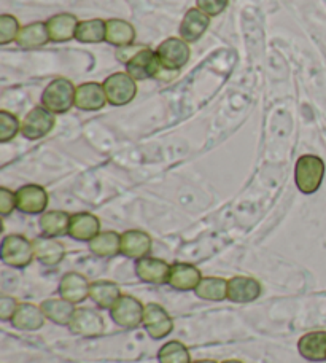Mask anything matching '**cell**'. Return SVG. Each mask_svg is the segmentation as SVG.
Masks as SVG:
<instances>
[{
	"mask_svg": "<svg viewBox=\"0 0 326 363\" xmlns=\"http://www.w3.org/2000/svg\"><path fill=\"white\" fill-rule=\"evenodd\" d=\"M325 177V163L315 155H303L298 160L295 180L298 190L304 194H312L320 188Z\"/></svg>",
	"mask_w": 326,
	"mask_h": 363,
	"instance_id": "obj_1",
	"label": "cell"
},
{
	"mask_svg": "<svg viewBox=\"0 0 326 363\" xmlns=\"http://www.w3.org/2000/svg\"><path fill=\"white\" fill-rule=\"evenodd\" d=\"M75 94L74 83L67 79H56L45 88L42 104L51 113H67L75 106Z\"/></svg>",
	"mask_w": 326,
	"mask_h": 363,
	"instance_id": "obj_2",
	"label": "cell"
},
{
	"mask_svg": "<svg viewBox=\"0 0 326 363\" xmlns=\"http://www.w3.org/2000/svg\"><path fill=\"white\" fill-rule=\"evenodd\" d=\"M156 55L159 57L162 69L169 70V72H175V70H180L186 66V62L190 61L191 50L184 38L171 37L159 45Z\"/></svg>",
	"mask_w": 326,
	"mask_h": 363,
	"instance_id": "obj_3",
	"label": "cell"
},
{
	"mask_svg": "<svg viewBox=\"0 0 326 363\" xmlns=\"http://www.w3.org/2000/svg\"><path fill=\"white\" fill-rule=\"evenodd\" d=\"M35 257L34 244L21 235H10L2 242V260L13 268H24Z\"/></svg>",
	"mask_w": 326,
	"mask_h": 363,
	"instance_id": "obj_4",
	"label": "cell"
},
{
	"mask_svg": "<svg viewBox=\"0 0 326 363\" xmlns=\"http://www.w3.org/2000/svg\"><path fill=\"white\" fill-rule=\"evenodd\" d=\"M112 319L123 328H137L143 323V314H145V306L130 295H121L115 306L110 309Z\"/></svg>",
	"mask_w": 326,
	"mask_h": 363,
	"instance_id": "obj_5",
	"label": "cell"
},
{
	"mask_svg": "<svg viewBox=\"0 0 326 363\" xmlns=\"http://www.w3.org/2000/svg\"><path fill=\"white\" fill-rule=\"evenodd\" d=\"M103 89H106L107 101L116 107L126 106L137 94L135 80L128 72H116L110 75L103 82Z\"/></svg>",
	"mask_w": 326,
	"mask_h": 363,
	"instance_id": "obj_6",
	"label": "cell"
},
{
	"mask_svg": "<svg viewBox=\"0 0 326 363\" xmlns=\"http://www.w3.org/2000/svg\"><path fill=\"white\" fill-rule=\"evenodd\" d=\"M55 113H51L45 107H35L23 120L21 134L29 140L42 139L48 133H51V129L55 128Z\"/></svg>",
	"mask_w": 326,
	"mask_h": 363,
	"instance_id": "obj_7",
	"label": "cell"
},
{
	"mask_svg": "<svg viewBox=\"0 0 326 363\" xmlns=\"http://www.w3.org/2000/svg\"><path fill=\"white\" fill-rule=\"evenodd\" d=\"M143 327L153 340H162L172 333L174 322L167 311L158 303H148L145 304V314H143Z\"/></svg>",
	"mask_w": 326,
	"mask_h": 363,
	"instance_id": "obj_8",
	"label": "cell"
},
{
	"mask_svg": "<svg viewBox=\"0 0 326 363\" xmlns=\"http://www.w3.org/2000/svg\"><path fill=\"white\" fill-rule=\"evenodd\" d=\"M70 332L83 338H96L103 332V319L99 313L89 308L75 309V314L69 323Z\"/></svg>",
	"mask_w": 326,
	"mask_h": 363,
	"instance_id": "obj_9",
	"label": "cell"
},
{
	"mask_svg": "<svg viewBox=\"0 0 326 363\" xmlns=\"http://www.w3.org/2000/svg\"><path fill=\"white\" fill-rule=\"evenodd\" d=\"M161 62L158 55L154 53L153 50L143 48L135 56L130 57L126 64L128 74L133 77L134 80H147L152 79V77L158 75L161 70Z\"/></svg>",
	"mask_w": 326,
	"mask_h": 363,
	"instance_id": "obj_10",
	"label": "cell"
},
{
	"mask_svg": "<svg viewBox=\"0 0 326 363\" xmlns=\"http://www.w3.org/2000/svg\"><path fill=\"white\" fill-rule=\"evenodd\" d=\"M16 209L23 213H42L48 206V193L40 185H24L15 193Z\"/></svg>",
	"mask_w": 326,
	"mask_h": 363,
	"instance_id": "obj_11",
	"label": "cell"
},
{
	"mask_svg": "<svg viewBox=\"0 0 326 363\" xmlns=\"http://www.w3.org/2000/svg\"><path fill=\"white\" fill-rule=\"evenodd\" d=\"M261 295V284L253 277L236 276L227 281V300L232 303H252Z\"/></svg>",
	"mask_w": 326,
	"mask_h": 363,
	"instance_id": "obj_12",
	"label": "cell"
},
{
	"mask_svg": "<svg viewBox=\"0 0 326 363\" xmlns=\"http://www.w3.org/2000/svg\"><path fill=\"white\" fill-rule=\"evenodd\" d=\"M135 272L140 281L162 285L169 281V272H171V264H167L164 260L159 258H140L135 263Z\"/></svg>",
	"mask_w": 326,
	"mask_h": 363,
	"instance_id": "obj_13",
	"label": "cell"
},
{
	"mask_svg": "<svg viewBox=\"0 0 326 363\" xmlns=\"http://www.w3.org/2000/svg\"><path fill=\"white\" fill-rule=\"evenodd\" d=\"M152 250V238L140 230H129L121 235V255L133 260L145 258Z\"/></svg>",
	"mask_w": 326,
	"mask_h": 363,
	"instance_id": "obj_14",
	"label": "cell"
},
{
	"mask_svg": "<svg viewBox=\"0 0 326 363\" xmlns=\"http://www.w3.org/2000/svg\"><path fill=\"white\" fill-rule=\"evenodd\" d=\"M91 284L80 272H67L60 282V295L70 303H82L89 296Z\"/></svg>",
	"mask_w": 326,
	"mask_h": 363,
	"instance_id": "obj_15",
	"label": "cell"
},
{
	"mask_svg": "<svg viewBox=\"0 0 326 363\" xmlns=\"http://www.w3.org/2000/svg\"><path fill=\"white\" fill-rule=\"evenodd\" d=\"M107 94L103 85L99 83H84V85L77 88L75 94V107L86 112H96L106 106Z\"/></svg>",
	"mask_w": 326,
	"mask_h": 363,
	"instance_id": "obj_16",
	"label": "cell"
},
{
	"mask_svg": "<svg viewBox=\"0 0 326 363\" xmlns=\"http://www.w3.org/2000/svg\"><path fill=\"white\" fill-rule=\"evenodd\" d=\"M202 281L201 271L188 263H174L171 264V272H169L167 284L172 289L180 291L196 290L199 282Z\"/></svg>",
	"mask_w": 326,
	"mask_h": 363,
	"instance_id": "obj_17",
	"label": "cell"
},
{
	"mask_svg": "<svg viewBox=\"0 0 326 363\" xmlns=\"http://www.w3.org/2000/svg\"><path fill=\"white\" fill-rule=\"evenodd\" d=\"M101 222L99 218L93 213L80 212L70 217V226H69V236H72L77 241L89 242L99 235Z\"/></svg>",
	"mask_w": 326,
	"mask_h": 363,
	"instance_id": "obj_18",
	"label": "cell"
},
{
	"mask_svg": "<svg viewBox=\"0 0 326 363\" xmlns=\"http://www.w3.org/2000/svg\"><path fill=\"white\" fill-rule=\"evenodd\" d=\"M208 24H210V19L204 11H201L199 9L188 10L180 26V37L188 43L198 42L206 34Z\"/></svg>",
	"mask_w": 326,
	"mask_h": 363,
	"instance_id": "obj_19",
	"label": "cell"
},
{
	"mask_svg": "<svg viewBox=\"0 0 326 363\" xmlns=\"http://www.w3.org/2000/svg\"><path fill=\"white\" fill-rule=\"evenodd\" d=\"M45 314L42 309L32 303H19L15 315H13L11 323L13 327L18 330H24V332H35L40 330L45 323Z\"/></svg>",
	"mask_w": 326,
	"mask_h": 363,
	"instance_id": "obj_20",
	"label": "cell"
},
{
	"mask_svg": "<svg viewBox=\"0 0 326 363\" xmlns=\"http://www.w3.org/2000/svg\"><path fill=\"white\" fill-rule=\"evenodd\" d=\"M34 244V252H35V258L40 263L47 264V267H56L62 262V258L65 257V249L64 245L56 241L55 238H48V236H40L32 241Z\"/></svg>",
	"mask_w": 326,
	"mask_h": 363,
	"instance_id": "obj_21",
	"label": "cell"
},
{
	"mask_svg": "<svg viewBox=\"0 0 326 363\" xmlns=\"http://www.w3.org/2000/svg\"><path fill=\"white\" fill-rule=\"evenodd\" d=\"M298 351L309 362L326 360V332H310L298 341Z\"/></svg>",
	"mask_w": 326,
	"mask_h": 363,
	"instance_id": "obj_22",
	"label": "cell"
},
{
	"mask_svg": "<svg viewBox=\"0 0 326 363\" xmlns=\"http://www.w3.org/2000/svg\"><path fill=\"white\" fill-rule=\"evenodd\" d=\"M77 16L70 13H61L48 19L47 28L50 32V38L53 42H67L70 38H75L77 28H78Z\"/></svg>",
	"mask_w": 326,
	"mask_h": 363,
	"instance_id": "obj_23",
	"label": "cell"
},
{
	"mask_svg": "<svg viewBox=\"0 0 326 363\" xmlns=\"http://www.w3.org/2000/svg\"><path fill=\"white\" fill-rule=\"evenodd\" d=\"M40 309L48 320L62 327H69L72 317L75 314L74 303L64 300V298H50V300H45L40 304Z\"/></svg>",
	"mask_w": 326,
	"mask_h": 363,
	"instance_id": "obj_24",
	"label": "cell"
},
{
	"mask_svg": "<svg viewBox=\"0 0 326 363\" xmlns=\"http://www.w3.org/2000/svg\"><path fill=\"white\" fill-rule=\"evenodd\" d=\"M50 40L51 38L47 24L32 23L24 26V28L19 30L16 43L24 50H35L43 47V45H47Z\"/></svg>",
	"mask_w": 326,
	"mask_h": 363,
	"instance_id": "obj_25",
	"label": "cell"
},
{
	"mask_svg": "<svg viewBox=\"0 0 326 363\" xmlns=\"http://www.w3.org/2000/svg\"><path fill=\"white\" fill-rule=\"evenodd\" d=\"M89 250L101 258H112L121 254V236L115 231H102L89 241Z\"/></svg>",
	"mask_w": 326,
	"mask_h": 363,
	"instance_id": "obj_26",
	"label": "cell"
},
{
	"mask_svg": "<svg viewBox=\"0 0 326 363\" xmlns=\"http://www.w3.org/2000/svg\"><path fill=\"white\" fill-rule=\"evenodd\" d=\"M89 296L102 309H112L115 303L121 298V290L115 282L96 281L91 284Z\"/></svg>",
	"mask_w": 326,
	"mask_h": 363,
	"instance_id": "obj_27",
	"label": "cell"
},
{
	"mask_svg": "<svg viewBox=\"0 0 326 363\" xmlns=\"http://www.w3.org/2000/svg\"><path fill=\"white\" fill-rule=\"evenodd\" d=\"M70 217L67 212L64 211H50L45 212L40 218V230L43 236L48 238H57L69 233L70 226Z\"/></svg>",
	"mask_w": 326,
	"mask_h": 363,
	"instance_id": "obj_28",
	"label": "cell"
},
{
	"mask_svg": "<svg viewBox=\"0 0 326 363\" xmlns=\"http://www.w3.org/2000/svg\"><path fill=\"white\" fill-rule=\"evenodd\" d=\"M135 38V30L133 24L123 19H108L107 21V37L106 40L115 47H129Z\"/></svg>",
	"mask_w": 326,
	"mask_h": 363,
	"instance_id": "obj_29",
	"label": "cell"
},
{
	"mask_svg": "<svg viewBox=\"0 0 326 363\" xmlns=\"http://www.w3.org/2000/svg\"><path fill=\"white\" fill-rule=\"evenodd\" d=\"M194 294L207 301H223L227 298V281L223 277H202Z\"/></svg>",
	"mask_w": 326,
	"mask_h": 363,
	"instance_id": "obj_30",
	"label": "cell"
},
{
	"mask_svg": "<svg viewBox=\"0 0 326 363\" xmlns=\"http://www.w3.org/2000/svg\"><path fill=\"white\" fill-rule=\"evenodd\" d=\"M107 37V23L102 19L82 21L77 28L75 38L83 43H99Z\"/></svg>",
	"mask_w": 326,
	"mask_h": 363,
	"instance_id": "obj_31",
	"label": "cell"
},
{
	"mask_svg": "<svg viewBox=\"0 0 326 363\" xmlns=\"http://www.w3.org/2000/svg\"><path fill=\"white\" fill-rule=\"evenodd\" d=\"M159 363H191V355L188 347L180 341H169L159 349Z\"/></svg>",
	"mask_w": 326,
	"mask_h": 363,
	"instance_id": "obj_32",
	"label": "cell"
},
{
	"mask_svg": "<svg viewBox=\"0 0 326 363\" xmlns=\"http://www.w3.org/2000/svg\"><path fill=\"white\" fill-rule=\"evenodd\" d=\"M21 131V125L15 115L2 110L0 112V142H10Z\"/></svg>",
	"mask_w": 326,
	"mask_h": 363,
	"instance_id": "obj_33",
	"label": "cell"
},
{
	"mask_svg": "<svg viewBox=\"0 0 326 363\" xmlns=\"http://www.w3.org/2000/svg\"><path fill=\"white\" fill-rule=\"evenodd\" d=\"M19 24L15 16L2 15L0 16V45H9L16 40L19 34Z\"/></svg>",
	"mask_w": 326,
	"mask_h": 363,
	"instance_id": "obj_34",
	"label": "cell"
},
{
	"mask_svg": "<svg viewBox=\"0 0 326 363\" xmlns=\"http://www.w3.org/2000/svg\"><path fill=\"white\" fill-rule=\"evenodd\" d=\"M198 9L204 11L207 16H217L226 10L230 0H196Z\"/></svg>",
	"mask_w": 326,
	"mask_h": 363,
	"instance_id": "obj_35",
	"label": "cell"
},
{
	"mask_svg": "<svg viewBox=\"0 0 326 363\" xmlns=\"http://www.w3.org/2000/svg\"><path fill=\"white\" fill-rule=\"evenodd\" d=\"M16 207V194H13L9 188H0V213L4 217L10 216Z\"/></svg>",
	"mask_w": 326,
	"mask_h": 363,
	"instance_id": "obj_36",
	"label": "cell"
},
{
	"mask_svg": "<svg viewBox=\"0 0 326 363\" xmlns=\"http://www.w3.org/2000/svg\"><path fill=\"white\" fill-rule=\"evenodd\" d=\"M18 309V301L11 296H2L0 298V319L2 320H11Z\"/></svg>",
	"mask_w": 326,
	"mask_h": 363,
	"instance_id": "obj_37",
	"label": "cell"
},
{
	"mask_svg": "<svg viewBox=\"0 0 326 363\" xmlns=\"http://www.w3.org/2000/svg\"><path fill=\"white\" fill-rule=\"evenodd\" d=\"M191 363H217L215 360H210V359H206V360H194Z\"/></svg>",
	"mask_w": 326,
	"mask_h": 363,
	"instance_id": "obj_38",
	"label": "cell"
},
{
	"mask_svg": "<svg viewBox=\"0 0 326 363\" xmlns=\"http://www.w3.org/2000/svg\"><path fill=\"white\" fill-rule=\"evenodd\" d=\"M221 363H244V362H240V360H225V362H221Z\"/></svg>",
	"mask_w": 326,
	"mask_h": 363,
	"instance_id": "obj_39",
	"label": "cell"
}]
</instances>
